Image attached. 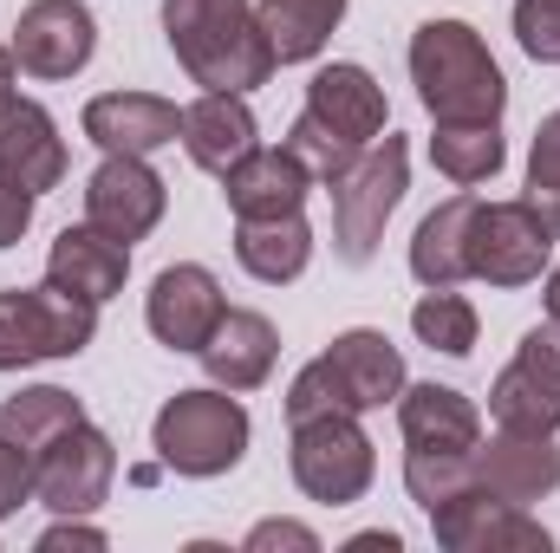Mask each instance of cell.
<instances>
[{
    "label": "cell",
    "instance_id": "cell-37",
    "mask_svg": "<svg viewBox=\"0 0 560 553\" xmlns=\"http://www.w3.org/2000/svg\"><path fill=\"white\" fill-rule=\"evenodd\" d=\"M66 548H105V534H98V528H85L79 515H59V528H46V534H39V553H66Z\"/></svg>",
    "mask_w": 560,
    "mask_h": 553
},
{
    "label": "cell",
    "instance_id": "cell-30",
    "mask_svg": "<svg viewBox=\"0 0 560 553\" xmlns=\"http://www.w3.org/2000/svg\"><path fill=\"white\" fill-rule=\"evenodd\" d=\"M476 482V449H405V489L423 515Z\"/></svg>",
    "mask_w": 560,
    "mask_h": 553
},
{
    "label": "cell",
    "instance_id": "cell-28",
    "mask_svg": "<svg viewBox=\"0 0 560 553\" xmlns=\"http://www.w3.org/2000/svg\"><path fill=\"white\" fill-rule=\"evenodd\" d=\"M502 125H436L430 138V163L456 183V189H476L502 169Z\"/></svg>",
    "mask_w": 560,
    "mask_h": 553
},
{
    "label": "cell",
    "instance_id": "cell-4",
    "mask_svg": "<svg viewBox=\"0 0 560 553\" xmlns=\"http://www.w3.org/2000/svg\"><path fill=\"white\" fill-rule=\"evenodd\" d=\"M405 189H411V150H405V138L385 131V143L359 150V163L332 183V248H339V261L365 268L378 255L385 222L405 202Z\"/></svg>",
    "mask_w": 560,
    "mask_h": 553
},
{
    "label": "cell",
    "instance_id": "cell-22",
    "mask_svg": "<svg viewBox=\"0 0 560 553\" xmlns=\"http://www.w3.org/2000/svg\"><path fill=\"white\" fill-rule=\"evenodd\" d=\"M255 143H261V131H255V111H248L242 92H202V98L183 111V150H189V163L209 169V176L235 169Z\"/></svg>",
    "mask_w": 560,
    "mask_h": 553
},
{
    "label": "cell",
    "instance_id": "cell-9",
    "mask_svg": "<svg viewBox=\"0 0 560 553\" xmlns=\"http://www.w3.org/2000/svg\"><path fill=\"white\" fill-rule=\"evenodd\" d=\"M430 528H436V548L450 553H548L555 548L548 528L528 521V508H515V502H502V495H489L476 482L463 495L436 502Z\"/></svg>",
    "mask_w": 560,
    "mask_h": 553
},
{
    "label": "cell",
    "instance_id": "cell-14",
    "mask_svg": "<svg viewBox=\"0 0 560 553\" xmlns=\"http://www.w3.org/2000/svg\"><path fill=\"white\" fill-rule=\"evenodd\" d=\"M319 365H326V378H332V391H339L346 411H385L405 391V352L385 332H372V326L339 332L319 352Z\"/></svg>",
    "mask_w": 560,
    "mask_h": 553
},
{
    "label": "cell",
    "instance_id": "cell-40",
    "mask_svg": "<svg viewBox=\"0 0 560 553\" xmlns=\"http://www.w3.org/2000/svg\"><path fill=\"white\" fill-rule=\"evenodd\" d=\"M548 319H555V326H560V268H555V274H548Z\"/></svg>",
    "mask_w": 560,
    "mask_h": 553
},
{
    "label": "cell",
    "instance_id": "cell-23",
    "mask_svg": "<svg viewBox=\"0 0 560 553\" xmlns=\"http://www.w3.org/2000/svg\"><path fill=\"white\" fill-rule=\"evenodd\" d=\"M398 430H405V449H476L482 443L476 404L450 385H405L398 391Z\"/></svg>",
    "mask_w": 560,
    "mask_h": 553
},
{
    "label": "cell",
    "instance_id": "cell-17",
    "mask_svg": "<svg viewBox=\"0 0 560 553\" xmlns=\"http://www.w3.org/2000/svg\"><path fill=\"white\" fill-rule=\"evenodd\" d=\"M85 138L105 156H150L183 138V111L156 92H105L85 105Z\"/></svg>",
    "mask_w": 560,
    "mask_h": 553
},
{
    "label": "cell",
    "instance_id": "cell-12",
    "mask_svg": "<svg viewBox=\"0 0 560 553\" xmlns=\"http://www.w3.org/2000/svg\"><path fill=\"white\" fill-rule=\"evenodd\" d=\"M92 46H98V26H92V13L79 0H33L13 20V59L33 79H72V72H85Z\"/></svg>",
    "mask_w": 560,
    "mask_h": 553
},
{
    "label": "cell",
    "instance_id": "cell-13",
    "mask_svg": "<svg viewBox=\"0 0 560 553\" xmlns=\"http://www.w3.org/2000/svg\"><path fill=\"white\" fill-rule=\"evenodd\" d=\"M163 202H170V189H163V176L143 156H105L92 169V183H85V222L118 235L125 248L143 242L163 222Z\"/></svg>",
    "mask_w": 560,
    "mask_h": 553
},
{
    "label": "cell",
    "instance_id": "cell-21",
    "mask_svg": "<svg viewBox=\"0 0 560 553\" xmlns=\"http://www.w3.org/2000/svg\"><path fill=\"white\" fill-rule=\"evenodd\" d=\"M125 274H131V248L118 235L92 228V222L66 228L52 242V255H46V280L66 286V293H79V299H92V306H105L112 293H125Z\"/></svg>",
    "mask_w": 560,
    "mask_h": 553
},
{
    "label": "cell",
    "instance_id": "cell-36",
    "mask_svg": "<svg viewBox=\"0 0 560 553\" xmlns=\"http://www.w3.org/2000/svg\"><path fill=\"white\" fill-rule=\"evenodd\" d=\"M33 189H20V183H0V248H13L26 228H33Z\"/></svg>",
    "mask_w": 560,
    "mask_h": 553
},
{
    "label": "cell",
    "instance_id": "cell-18",
    "mask_svg": "<svg viewBox=\"0 0 560 553\" xmlns=\"http://www.w3.org/2000/svg\"><path fill=\"white\" fill-rule=\"evenodd\" d=\"M306 111H313L326 131H339L346 143H359V150H372V143L385 138V118H392V111H385V85H378L365 66H352V59L313 72Z\"/></svg>",
    "mask_w": 560,
    "mask_h": 553
},
{
    "label": "cell",
    "instance_id": "cell-11",
    "mask_svg": "<svg viewBox=\"0 0 560 553\" xmlns=\"http://www.w3.org/2000/svg\"><path fill=\"white\" fill-rule=\"evenodd\" d=\"M222 313H229L222 280L209 274V268H196V261L163 268V274L150 280V293H143V319H150V332L170 352H202L209 332L222 326Z\"/></svg>",
    "mask_w": 560,
    "mask_h": 553
},
{
    "label": "cell",
    "instance_id": "cell-5",
    "mask_svg": "<svg viewBox=\"0 0 560 553\" xmlns=\"http://www.w3.org/2000/svg\"><path fill=\"white\" fill-rule=\"evenodd\" d=\"M98 332V306L66 293V286H7L0 293V372L46 365V358H79Z\"/></svg>",
    "mask_w": 560,
    "mask_h": 553
},
{
    "label": "cell",
    "instance_id": "cell-2",
    "mask_svg": "<svg viewBox=\"0 0 560 553\" xmlns=\"http://www.w3.org/2000/svg\"><path fill=\"white\" fill-rule=\"evenodd\" d=\"M411 79L436 125H502L509 79L476 26L463 20H423L411 33Z\"/></svg>",
    "mask_w": 560,
    "mask_h": 553
},
{
    "label": "cell",
    "instance_id": "cell-10",
    "mask_svg": "<svg viewBox=\"0 0 560 553\" xmlns=\"http://www.w3.org/2000/svg\"><path fill=\"white\" fill-rule=\"evenodd\" d=\"M112 475H118V449H112V436L92 430V423H72V430L39 456L33 502H46L52 515H92V508H105Z\"/></svg>",
    "mask_w": 560,
    "mask_h": 553
},
{
    "label": "cell",
    "instance_id": "cell-38",
    "mask_svg": "<svg viewBox=\"0 0 560 553\" xmlns=\"http://www.w3.org/2000/svg\"><path fill=\"white\" fill-rule=\"evenodd\" d=\"M346 548L352 553H378V548L398 553V534H392V528H372V534H359V541H346Z\"/></svg>",
    "mask_w": 560,
    "mask_h": 553
},
{
    "label": "cell",
    "instance_id": "cell-41",
    "mask_svg": "<svg viewBox=\"0 0 560 553\" xmlns=\"http://www.w3.org/2000/svg\"><path fill=\"white\" fill-rule=\"evenodd\" d=\"M548 7H560V0H548Z\"/></svg>",
    "mask_w": 560,
    "mask_h": 553
},
{
    "label": "cell",
    "instance_id": "cell-1",
    "mask_svg": "<svg viewBox=\"0 0 560 553\" xmlns=\"http://www.w3.org/2000/svg\"><path fill=\"white\" fill-rule=\"evenodd\" d=\"M163 39L202 92H255L275 72V46L248 0H163Z\"/></svg>",
    "mask_w": 560,
    "mask_h": 553
},
{
    "label": "cell",
    "instance_id": "cell-19",
    "mask_svg": "<svg viewBox=\"0 0 560 553\" xmlns=\"http://www.w3.org/2000/svg\"><path fill=\"white\" fill-rule=\"evenodd\" d=\"M196 358H202L209 385H222V391H255V385H268V372H275L280 332H275V319H268V313L229 306V313H222V326L209 332V345H202Z\"/></svg>",
    "mask_w": 560,
    "mask_h": 553
},
{
    "label": "cell",
    "instance_id": "cell-29",
    "mask_svg": "<svg viewBox=\"0 0 560 553\" xmlns=\"http://www.w3.org/2000/svg\"><path fill=\"white\" fill-rule=\"evenodd\" d=\"M411 332L443 358H469L476 352V306L456 286H423V299L411 306Z\"/></svg>",
    "mask_w": 560,
    "mask_h": 553
},
{
    "label": "cell",
    "instance_id": "cell-24",
    "mask_svg": "<svg viewBox=\"0 0 560 553\" xmlns=\"http://www.w3.org/2000/svg\"><path fill=\"white\" fill-rule=\"evenodd\" d=\"M235 261L261 286H287L313 261V228L300 222V209L293 215H268V222H242L235 228Z\"/></svg>",
    "mask_w": 560,
    "mask_h": 553
},
{
    "label": "cell",
    "instance_id": "cell-6",
    "mask_svg": "<svg viewBox=\"0 0 560 553\" xmlns=\"http://www.w3.org/2000/svg\"><path fill=\"white\" fill-rule=\"evenodd\" d=\"M293 482L306 502H326V508H352L372 475H378V456H372V436L359 430V411H313L293 416Z\"/></svg>",
    "mask_w": 560,
    "mask_h": 553
},
{
    "label": "cell",
    "instance_id": "cell-16",
    "mask_svg": "<svg viewBox=\"0 0 560 553\" xmlns=\"http://www.w3.org/2000/svg\"><path fill=\"white\" fill-rule=\"evenodd\" d=\"M59 176H66V138H59L52 111L7 92L0 98V183L46 196V189H59Z\"/></svg>",
    "mask_w": 560,
    "mask_h": 553
},
{
    "label": "cell",
    "instance_id": "cell-25",
    "mask_svg": "<svg viewBox=\"0 0 560 553\" xmlns=\"http://www.w3.org/2000/svg\"><path fill=\"white\" fill-rule=\"evenodd\" d=\"M469 209H476V196H450V202H436L418 222V235H411V274L423 286H463L469 280V255H463Z\"/></svg>",
    "mask_w": 560,
    "mask_h": 553
},
{
    "label": "cell",
    "instance_id": "cell-31",
    "mask_svg": "<svg viewBox=\"0 0 560 553\" xmlns=\"http://www.w3.org/2000/svg\"><path fill=\"white\" fill-rule=\"evenodd\" d=\"M287 150H293V156H300V169H306L313 183H326V189H332V183H339V176L359 163V143H346L339 131H326L313 111H300V118H293Z\"/></svg>",
    "mask_w": 560,
    "mask_h": 553
},
{
    "label": "cell",
    "instance_id": "cell-8",
    "mask_svg": "<svg viewBox=\"0 0 560 553\" xmlns=\"http://www.w3.org/2000/svg\"><path fill=\"white\" fill-rule=\"evenodd\" d=\"M489 416H495V430H535V436L560 430V326L555 319L522 332L515 358L489 385Z\"/></svg>",
    "mask_w": 560,
    "mask_h": 553
},
{
    "label": "cell",
    "instance_id": "cell-27",
    "mask_svg": "<svg viewBox=\"0 0 560 553\" xmlns=\"http://www.w3.org/2000/svg\"><path fill=\"white\" fill-rule=\"evenodd\" d=\"M72 423H85V411H79V398L72 391H59V385H33V391H13L7 404H0V436L7 443H20L33 462L72 430Z\"/></svg>",
    "mask_w": 560,
    "mask_h": 553
},
{
    "label": "cell",
    "instance_id": "cell-32",
    "mask_svg": "<svg viewBox=\"0 0 560 553\" xmlns=\"http://www.w3.org/2000/svg\"><path fill=\"white\" fill-rule=\"evenodd\" d=\"M522 202L560 235V111H548L541 131H535V150H528V196H522Z\"/></svg>",
    "mask_w": 560,
    "mask_h": 553
},
{
    "label": "cell",
    "instance_id": "cell-39",
    "mask_svg": "<svg viewBox=\"0 0 560 553\" xmlns=\"http://www.w3.org/2000/svg\"><path fill=\"white\" fill-rule=\"evenodd\" d=\"M13 72H20V59H13V46H0V98L13 92Z\"/></svg>",
    "mask_w": 560,
    "mask_h": 553
},
{
    "label": "cell",
    "instance_id": "cell-20",
    "mask_svg": "<svg viewBox=\"0 0 560 553\" xmlns=\"http://www.w3.org/2000/svg\"><path fill=\"white\" fill-rule=\"evenodd\" d=\"M313 176L300 169V156L280 143V150H248L235 169H222V196L235 209V222H268V215H293L306 202Z\"/></svg>",
    "mask_w": 560,
    "mask_h": 553
},
{
    "label": "cell",
    "instance_id": "cell-3",
    "mask_svg": "<svg viewBox=\"0 0 560 553\" xmlns=\"http://www.w3.org/2000/svg\"><path fill=\"white\" fill-rule=\"evenodd\" d=\"M150 443H156V462L163 469H176L189 482H209V475H229L248 456V411L222 385L176 391L156 411V423H150Z\"/></svg>",
    "mask_w": 560,
    "mask_h": 553
},
{
    "label": "cell",
    "instance_id": "cell-26",
    "mask_svg": "<svg viewBox=\"0 0 560 553\" xmlns=\"http://www.w3.org/2000/svg\"><path fill=\"white\" fill-rule=\"evenodd\" d=\"M255 20L275 46V66H300L332 39V26L346 20V0H261Z\"/></svg>",
    "mask_w": 560,
    "mask_h": 553
},
{
    "label": "cell",
    "instance_id": "cell-7",
    "mask_svg": "<svg viewBox=\"0 0 560 553\" xmlns=\"http://www.w3.org/2000/svg\"><path fill=\"white\" fill-rule=\"evenodd\" d=\"M463 255H469V280L528 286V280H541L548 255H555V228L528 202H476L469 209Z\"/></svg>",
    "mask_w": 560,
    "mask_h": 553
},
{
    "label": "cell",
    "instance_id": "cell-15",
    "mask_svg": "<svg viewBox=\"0 0 560 553\" xmlns=\"http://www.w3.org/2000/svg\"><path fill=\"white\" fill-rule=\"evenodd\" d=\"M476 489L528 508V502H548L560 489V449L555 436H535V430H495L489 443H476Z\"/></svg>",
    "mask_w": 560,
    "mask_h": 553
},
{
    "label": "cell",
    "instance_id": "cell-33",
    "mask_svg": "<svg viewBox=\"0 0 560 553\" xmlns=\"http://www.w3.org/2000/svg\"><path fill=\"white\" fill-rule=\"evenodd\" d=\"M515 39H522L528 59L560 66V7H548V0H515Z\"/></svg>",
    "mask_w": 560,
    "mask_h": 553
},
{
    "label": "cell",
    "instance_id": "cell-35",
    "mask_svg": "<svg viewBox=\"0 0 560 553\" xmlns=\"http://www.w3.org/2000/svg\"><path fill=\"white\" fill-rule=\"evenodd\" d=\"M275 548H293V553H319V534L300 528V521H261L248 534V553H275Z\"/></svg>",
    "mask_w": 560,
    "mask_h": 553
},
{
    "label": "cell",
    "instance_id": "cell-34",
    "mask_svg": "<svg viewBox=\"0 0 560 553\" xmlns=\"http://www.w3.org/2000/svg\"><path fill=\"white\" fill-rule=\"evenodd\" d=\"M33 475H39V462H33L20 443L0 436V521L20 515V502H33Z\"/></svg>",
    "mask_w": 560,
    "mask_h": 553
}]
</instances>
